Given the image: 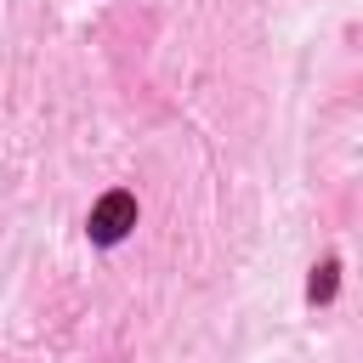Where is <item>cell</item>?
<instances>
[{"label": "cell", "instance_id": "obj_1", "mask_svg": "<svg viewBox=\"0 0 363 363\" xmlns=\"http://www.w3.org/2000/svg\"><path fill=\"white\" fill-rule=\"evenodd\" d=\"M85 227H91V244H119V238L136 227V199H130V193H102Z\"/></svg>", "mask_w": 363, "mask_h": 363}, {"label": "cell", "instance_id": "obj_2", "mask_svg": "<svg viewBox=\"0 0 363 363\" xmlns=\"http://www.w3.org/2000/svg\"><path fill=\"white\" fill-rule=\"evenodd\" d=\"M335 272H340L335 261H323V267H312V284H306V295H312V301H329V295H335Z\"/></svg>", "mask_w": 363, "mask_h": 363}]
</instances>
